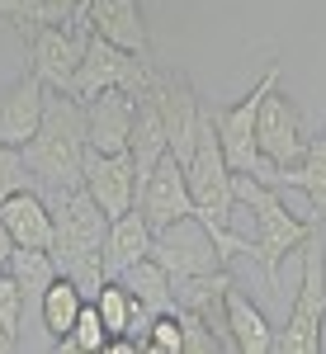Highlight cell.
<instances>
[{"label": "cell", "instance_id": "d4e9b609", "mask_svg": "<svg viewBox=\"0 0 326 354\" xmlns=\"http://www.w3.org/2000/svg\"><path fill=\"white\" fill-rule=\"evenodd\" d=\"M81 5L85 0H0V19H10L19 33H33V28L71 24Z\"/></svg>", "mask_w": 326, "mask_h": 354}, {"label": "cell", "instance_id": "4dcf8cb0", "mask_svg": "<svg viewBox=\"0 0 326 354\" xmlns=\"http://www.w3.org/2000/svg\"><path fill=\"white\" fill-rule=\"evenodd\" d=\"M180 326H185V354H213V350H222L213 330L203 326L194 312H185V307H180Z\"/></svg>", "mask_w": 326, "mask_h": 354}, {"label": "cell", "instance_id": "44dd1931", "mask_svg": "<svg viewBox=\"0 0 326 354\" xmlns=\"http://www.w3.org/2000/svg\"><path fill=\"white\" fill-rule=\"evenodd\" d=\"M118 283H123L147 312H156V317L180 307V302H175V279L165 274V265L156 260V255H142L137 265H128V270L118 274Z\"/></svg>", "mask_w": 326, "mask_h": 354}, {"label": "cell", "instance_id": "9a60e30c", "mask_svg": "<svg viewBox=\"0 0 326 354\" xmlns=\"http://www.w3.org/2000/svg\"><path fill=\"white\" fill-rule=\"evenodd\" d=\"M0 222L5 232L15 236V245H33V250H53L57 236V218H53V203L43 189H15L5 203H0Z\"/></svg>", "mask_w": 326, "mask_h": 354}, {"label": "cell", "instance_id": "83f0119b", "mask_svg": "<svg viewBox=\"0 0 326 354\" xmlns=\"http://www.w3.org/2000/svg\"><path fill=\"white\" fill-rule=\"evenodd\" d=\"M147 354H185V326H180V307H175V312H161V317L152 322Z\"/></svg>", "mask_w": 326, "mask_h": 354}, {"label": "cell", "instance_id": "d6986e66", "mask_svg": "<svg viewBox=\"0 0 326 354\" xmlns=\"http://www.w3.org/2000/svg\"><path fill=\"white\" fill-rule=\"evenodd\" d=\"M128 151H133V161H137V189H142V180H147V175L161 165V156L170 151V133H165L161 104H156L152 90L137 95V123H133V142H128Z\"/></svg>", "mask_w": 326, "mask_h": 354}, {"label": "cell", "instance_id": "d6a6232c", "mask_svg": "<svg viewBox=\"0 0 326 354\" xmlns=\"http://www.w3.org/2000/svg\"><path fill=\"white\" fill-rule=\"evenodd\" d=\"M19 350V335H15V330H5L0 326V354H15Z\"/></svg>", "mask_w": 326, "mask_h": 354}, {"label": "cell", "instance_id": "9c48e42d", "mask_svg": "<svg viewBox=\"0 0 326 354\" xmlns=\"http://www.w3.org/2000/svg\"><path fill=\"white\" fill-rule=\"evenodd\" d=\"M90 5H81L76 15H71V24H53V28H33L28 33V71L38 76V81L48 85V90H66L71 76H76V66H81L85 57V43H90Z\"/></svg>", "mask_w": 326, "mask_h": 354}, {"label": "cell", "instance_id": "f546056e", "mask_svg": "<svg viewBox=\"0 0 326 354\" xmlns=\"http://www.w3.org/2000/svg\"><path fill=\"white\" fill-rule=\"evenodd\" d=\"M28 185H33V175H28V165H24V151L0 142V203L15 189H28Z\"/></svg>", "mask_w": 326, "mask_h": 354}, {"label": "cell", "instance_id": "8fae6325", "mask_svg": "<svg viewBox=\"0 0 326 354\" xmlns=\"http://www.w3.org/2000/svg\"><path fill=\"white\" fill-rule=\"evenodd\" d=\"M147 90L161 104L165 133H170V156L175 161H190L194 142H199V128H203V100L194 95V85L180 71H161V66H152V85Z\"/></svg>", "mask_w": 326, "mask_h": 354}, {"label": "cell", "instance_id": "603a6c76", "mask_svg": "<svg viewBox=\"0 0 326 354\" xmlns=\"http://www.w3.org/2000/svg\"><path fill=\"white\" fill-rule=\"evenodd\" d=\"M279 189H298L307 194V218H326V137H312L307 142V151H302L298 165H289V170H279V180H274Z\"/></svg>", "mask_w": 326, "mask_h": 354}, {"label": "cell", "instance_id": "7a4b0ae2", "mask_svg": "<svg viewBox=\"0 0 326 354\" xmlns=\"http://www.w3.org/2000/svg\"><path fill=\"white\" fill-rule=\"evenodd\" d=\"M53 218H57V236H53V260L57 270L66 274L85 298L95 302V293L109 283V270H105V232H109V218L100 213V203L81 189L71 194H53Z\"/></svg>", "mask_w": 326, "mask_h": 354}, {"label": "cell", "instance_id": "ba28073f", "mask_svg": "<svg viewBox=\"0 0 326 354\" xmlns=\"http://www.w3.org/2000/svg\"><path fill=\"white\" fill-rule=\"evenodd\" d=\"M152 255L165 265V274H170L175 283L227 270V250L217 245L213 227L199 218V213H185V218H175L170 227H161L156 241H152Z\"/></svg>", "mask_w": 326, "mask_h": 354}, {"label": "cell", "instance_id": "8992f818", "mask_svg": "<svg viewBox=\"0 0 326 354\" xmlns=\"http://www.w3.org/2000/svg\"><path fill=\"white\" fill-rule=\"evenodd\" d=\"M322 326H326V250L322 236L312 232L302 241V279L289 302V322L279 330L284 354H322Z\"/></svg>", "mask_w": 326, "mask_h": 354}, {"label": "cell", "instance_id": "3957f363", "mask_svg": "<svg viewBox=\"0 0 326 354\" xmlns=\"http://www.w3.org/2000/svg\"><path fill=\"white\" fill-rule=\"evenodd\" d=\"M185 175H190L194 213L213 227L217 245L227 255H251V236L232 232V218H237V170L227 165V151L217 142L213 109H203V128H199V142H194V156L185 161Z\"/></svg>", "mask_w": 326, "mask_h": 354}, {"label": "cell", "instance_id": "e0dca14e", "mask_svg": "<svg viewBox=\"0 0 326 354\" xmlns=\"http://www.w3.org/2000/svg\"><path fill=\"white\" fill-rule=\"evenodd\" d=\"M90 5V28L128 48L137 57H152V33H147V19H142V5L137 0H85Z\"/></svg>", "mask_w": 326, "mask_h": 354}, {"label": "cell", "instance_id": "f1b7e54d", "mask_svg": "<svg viewBox=\"0 0 326 354\" xmlns=\"http://www.w3.org/2000/svg\"><path fill=\"white\" fill-rule=\"evenodd\" d=\"M24 322H28V307H24V288L15 283V274L5 270L0 274V326L24 335Z\"/></svg>", "mask_w": 326, "mask_h": 354}, {"label": "cell", "instance_id": "ffe728a7", "mask_svg": "<svg viewBox=\"0 0 326 354\" xmlns=\"http://www.w3.org/2000/svg\"><path fill=\"white\" fill-rule=\"evenodd\" d=\"M227 326H232V350L237 354H274L279 350V330L265 322V312L246 298L242 288H227Z\"/></svg>", "mask_w": 326, "mask_h": 354}, {"label": "cell", "instance_id": "5b68a950", "mask_svg": "<svg viewBox=\"0 0 326 354\" xmlns=\"http://www.w3.org/2000/svg\"><path fill=\"white\" fill-rule=\"evenodd\" d=\"M274 85H279V62L265 66V76L251 85V95H242L237 104L213 109L217 142H222V151H227V165H232L237 175H255V180H265V185L279 180V170H274V165L260 156V147H255V113H260V100L270 95Z\"/></svg>", "mask_w": 326, "mask_h": 354}, {"label": "cell", "instance_id": "1f68e13d", "mask_svg": "<svg viewBox=\"0 0 326 354\" xmlns=\"http://www.w3.org/2000/svg\"><path fill=\"white\" fill-rule=\"evenodd\" d=\"M10 255H15V236L5 232V222H0V274L10 270Z\"/></svg>", "mask_w": 326, "mask_h": 354}, {"label": "cell", "instance_id": "7c38bea8", "mask_svg": "<svg viewBox=\"0 0 326 354\" xmlns=\"http://www.w3.org/2000/svg\"><path fill=\"white\" fill-rule=\"evenodd\" d=\"M85 194L105 218H123L137 208V161L133 151H90L85 156Z\"/></svg>", "mask_w": 326, "mask_h": 354}, {"label": "cell", "instance_id": "52a82bcc", "mask_svg": "<svg viewBox=\"0 0 326 354\" xmlns=\"http://www.w3.org/2000/svg\"><path fill=\"white\" fill-rule=\"evenodd\" d=\"M147 85H152V57H137L128 48L100 38V33H90L85 57H81V66H76V76H71V85H66V95L90 104L105 90H133V95H142Z\"/></svg>", "mask_w": 326, "mask_h": 354}, {"label": "cell", "instance_id": "5bb4252c", "mask_svg": "<svg viewBox=\"0 0 326 354\" xmlns=\"http://www.w3.org/2000/svg\"><path fill=\"white\" fill-rule=\"evenodd\" d=\"M137 123V95L133 90H105L85 104V133L90 151H128Z\"/></svg>", "mask_w": 326, "mask_h": 354}, {"label": "cell", "instance_id": "7402d4cb", "mask_svg": "<svg viewBox=\"0 0 326 354\" xmlns=\"http://www.w3.org/2000/svg\"><path fill=\"white\" fill-rule=\"evenodd\" d=\"M85 302H90V298H85L81 288L62 274V279H53V283H48V293H43V302H38V312H33V317H38V326L48 330V340H53V345H62V340L71 335V326L81 322Z\"/></svg>", "mask_w": 326, "mask_h": 354}, {"label": "cell", "instance_id": "4316f807", "mask_svg": "<svg viewBox=\"0 0 326 354\" xmlns=\"http://www.w3.org/2000/svg\"><path fill=\"white\" fill-rule=\"evenodd\" d=\"M109 345V326L100 322V307L95 302H85V312H81V322L71 326V335L62 340V350H76V354H100Z\"/></svg>", "mask_w": 326, "mask_h": 354}, {"label": "cell", "instance_id": "2e32d148", "mask_svg": "<svg viewBox=\"0 0 326 354\" xmlns=\"http://www.w3.org/2000/svg\"><path fill=\"white\" fill-rule=\"evenodd\" d=\"M43 109H48V85L38 81L33 71H24L19 81L0 95V142L5 147H24L28 137L38 133Z\"/></svg>", "mask_w": 326, "mask_h": 354}, {"label": "cell", "instance_id": "cb8c5ba5", "mask_svg": "<svg viewBox=\"0 0 326 354\" xmlns=\"http://www.w3.org/2000/svg\"><path fill=\"white\" fill-rule=\"evenodd\" d=\"M10 274H15V283L24 288L28 317L38 312V302H43V293H48V283L62 279L53 250H33V245H15V255H10Z\"/></svg>", "mask_w": 326, "mask_h": 354}, {"label": "cell", "instance_id": "6da1fadb", "mask_svg": "<svg viewBox=\"0 0 326 354\" xmlns=\"http://www.w3.org/2000/svg\"><path fill=\"white\" fill-rule=\"evenodd\" d=\"M24 165L33 175V189L71 194L85 185V156H90V133H85V104L71 100L66 90H48V109L38 133L24 147Z\"/></svg>", "mask_w": 326, "mask_h": 354}, {"label": "cell", "instance_id": "4fadbf2b", "mask_svg": "<svg viewBox=\"0 0 326 354\" xmlns=\"http://www.w3.org/2000/svg\"><path fill=\"white\" fill-rule=\"evenodd\" d=\"M137 208H142V218L152 222V232H161V227H170L175 218L194 213V194H190L185 161H175V156L165 151L161 165L142 180V189H137Z\"/></svg>", "mask_w": 326, "mask_h": 354}, {"label": "cell", "instance_id": "30bf717a", "mask_svg": "<svg viewBox=\"0 0 326 354\" xmlns=\"http://www.w3.org/2000/svg\"><path fill=\"white\" fill-rule=\"evenodd\" d=\"M307 142H312V133L302 128V109L274 85L270 95L260 100V113H255V147H260V156L274 170H289V165L302 161Z\"/></svg>", "mask_w": 326, "mask_h": 354}, {"label": "cell", "instance_id": "484cf974", "mask_svg": "<svg viewBox=\"0 0 326 354\" xmlns=\"http://www.w3.org/2000/svg\"><path fill=\"white\" fill-rule=\"evenodd\" d=\"M95 307H100V322L109 326V340L114 335H128V326H133V312H137V298L118 283V279H109L105 288L95 293Z\"/></svg>", "mask_w": 326, "mask_h": 354}, {"label": "cell", "instance_id": "ac0fdd59", "mask_svg": "<svg viewBox=\"0 0 326 354\" xmlns=\"http://www.w3.org/2000/svg\"><path fill=\"white\" fill-rule=\"evenodd\" d=\"M152 241H156V232H152V222L142 218V208H128L123 218H109V232H105V270L109 279H118V274L137 265L142 255H152Z\"/></svg>", "mask_w": 326, "mask_h": 354}, {"label": "cell", "instance_id": "277c9868", "mask_svg": "<svg viewBox=\"0 0 326 354\" xmlns=\"http://www.w3.org/2000/svg\"><path fill=\"white\" fill-rule=\"evenodd\" d=\"M237 203L251 208V260L265 270L270 288H279V265L302 250V241L317 232L322 218H293L279 198V185H265L255 175H237Z\"/></svg>", "mask_w": 326, "mask_h": 354}]
</instances>
